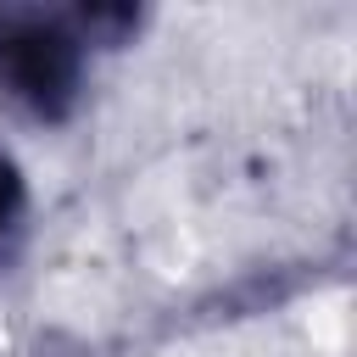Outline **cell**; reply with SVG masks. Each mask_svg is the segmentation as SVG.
Here are the masks:
<instances>
[{"label": "cell", "mask_w": 357, "mask_h": 357, "mask_svg": "<svg viewBox=\"0 0 357 357\" xmlns=\"http://www.w3.org/2000/svg\"><path fill=\"white\" fill-rule=\"evenodd\" d=\"M134 6H22L0 0V100L33 123H67L84 95L89 50L123 45Z\"/></svg>", "instance_id": "obj_1"}, {"label": "cell", "mask_w": 357, "mask_h": 357, "mask_svg": "<svg viewBox=\"0 0 357 357\" xmlns=\"http://www.w3.org/2000/svg\"><path fill=\"white\" fill-rule=\"evenodd\" d=\"M22 201H28V190H22V167L0 151V240H6L11 223L22 218Z\"/></svg>", "instance_id": "obj_2"}]
</instances>
